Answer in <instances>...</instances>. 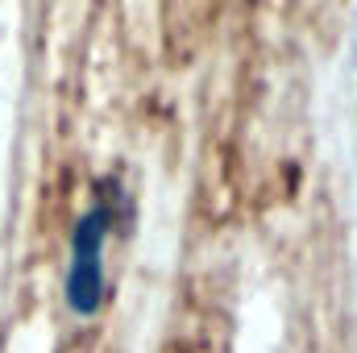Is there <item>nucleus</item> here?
Listing matches in <instances>:
<instances>
[{
  "label": "nucleus",
  "mask_w": 357,
  "mask_h": 353,
  "mask_svg": "<svg viewBox=\"0 0 357 353\" xmlns=\"http://www.w3.org/2000/svg\"><path fill=\"white\" fill-rule=\"evenodd\" d=\"M112 229V208L96 204L79 216L71 233V266H67V303L71 312L91 316L104 303V241Z\"/></svg>",
  "instance_id": "f257e3e1"
}]
</instances>
